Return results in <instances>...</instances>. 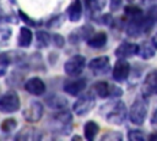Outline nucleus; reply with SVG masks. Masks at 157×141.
<instances>
[{
	"instance_id": "nucleus-1",
	"label": "nucleus",
	"mask_w": 157,
	"mask_h": 141,
	"mask_svg": "<svg viewBox=\"0 0 157 141\" xmlns=\"http://www.w3.org/2000/svg\"><path fill=\"white\" fill-rule=\"evenodd\" d=\"M48 124L53 132L67 135L71 132V129H72V114L66 108L59 109L50 116V119L48 120Z\"/></svg>"
},
{
	"instance_id": "nucleus-2",
	"label": "nucleus",
	"mask_w": 157,
	"mask_h": 141,
	"mask_svg": "<svg viewBox=\"0 0 157 141\" xmlns=\"http://www.w3.org/2000/svg\"><path fill=\"white\" fill-rule=\"evenodd\" d=\"M102 115L105 118L107 123L121 125L128 118V108L123 101L118 99L102 107Z\"/></svg>"
},
{
	"instance_id": "nucleus-3",
	"label": "nucleus",
	"mask_w": 157,
	"mask_h": 141,
	"mask_svg": "<svg viewBox=\"0 0 157 141\" xmlns=\"http://www.w3.org/2000/svg\"><path fill=\"white\" fill-rule=\"evenodd\" d=\"M148 98L144 97L141 93L134 99L131 103L129 110H128V118L134 125H142L146 120L147 112H148Z\"/></svg>"
},
{
	"instance_id": "nucleus-4",
	"label": "nucleus",
	"mask_w": 157,
	"mask_h": 141,
	"mask_svg": "<svg viewBox=\"0 0 157 141\" xmlns=\"http://www.w3.org/2000/svg\"><path fill=\"white\" fill-rule=\"evenodd\" d=\"M94 105H96V96L92 91H90L86 93H81L78 96L76 102H74L72 104V112L78 116H83L88 114L94 108Z\"/></svg>"
},
{
	"instance_id": "nucleus-5",
	"label": "nucleus",
	"mask_w": 157,
	"mask_h": 141,
	"mask_svg": "<svg viewBox=\"0 0 157 141\" xmlns=\"http://www.w3.org/2000/svg\"><path fill=\"white\" fill-rule=\"evenodd\" d=\"M86 58L81 54H75L64 64V71L70 77H78L86 67Z\"/></svg>"
},
{
	"instance_id": "nucleus-6",
	"label": "nucleus",
	"mask_w": 157,
	"mask_h": 141,
	"mask_svg": "<svg viewBox=\"0 0 157 141\" xmlns=\"http://www.w3.org/2000/svg\"><path fill=\"white\" fill-rule=\"evenodd\" d=\"M125 31L131 38H137L145 33V12L140 16L125 18Z\"/></svg>"
},
{
	"instance_id": "nucleus-7",
	"label": "nucleus",
	"mask_w": 157,
	"mask_h": 141,
	"mask_svg": "<svg viewBox=\"0 0 157 141\" xmlns=\"http://www.w3.org/2000/svg\"><path fill=\"white\" fill-rule=\"evenodd\" d=\"M20 107H21V101L16 92L10 91L0 97V112L11 114L17 112Z\"/></svg>"
},
{
	"instance_id": "nucleus-8",
	"label": "nucleus",
	"mask_w": 157,
	"mask_h": 141,
	"mask_svg": "<svg viewBox=\"0 0 157 141\" xmlns=\"http://www.w3.org/2000/svg\"><path fill=\"white\" fill-rule=\"evenodd\" d=\"M88 70L94 75V76H101L105 75L110 70V60L109 56L107 55H101L91 59L87 64Z\"/></svg>"
},
{
	"instance_id": "nucleus-9",
	"label": "nucleus",
	"mask_w": 157,
	"mask_h": 141,
	"mask_svg": "<svg viewBox=\"0 0 157 141\" xmlns=\"http://www.w3.org/2000/svg\"><path fill=\"white\" fill-rule=\"evenodd\" d=\"M43 113H44L43 104L39 101H31L29 104L22 112V115L28 123H37L42 119Z\"/></svg>"
},
{
	"instance_id": "nucleus-10",
	"label": "nucleus",
	"mask_w": 157,
	"mask_h": 141,
	"mask_svg": "<svg viewBox=\"0 0 157 141\" xmlns=\"http://www.w3.org/2000/svg\"><path fill=\"white\" fill-rule=\"evenodd\" d=\"M130 64L128 63L126 59H119L115 61V64L112 67V77L117 82H124L128 80L130 75Z\"/></svg>"
},
{
	"instance_id": "nucleus-11",
	"label": "nucleus",
	"mask_w": 157,
	"mask_h": 141,
	"mask_svg": "<svg viewBox=\"0 0 157 141\" xmlns=\"http://www.w3.org/2000/svg\"><path fill=\"white\" fill-rule=\"evenodd\" d=\"M141 94L146 98L157 94V69L151 70L141 85Z\"/></svg>"
},
{
	"instance_id": "nucleus-12",
	"label": "nucleus",
	"mask_w": 157,
	"mask_h": 141,
	"mask_svg": "<svg viewBox=\"0 0 157 141\" xmlns=\"http://www.w3.org/2000/svg\"><path fill=\"white\" fill-rule=\"evenodd\" d=\"M87 87V82L86 78H78V77H72L71 80L65 81L63 90L64 92H66L70 96L74 97H78L81 93H83V91Z\"/></svg>"
},
{
	"instance_id": "nucleus-13",
	"label": "nucleus",
	"mask_w": 157,
	"mask_h": 141,
	"mask_svg": "<svg viewBox=\"0 0 157 141\" xmlns=\"http://www.w3.org/2000/svg\"><path fill=\"white\" fill-rule=\"evenodd\" d=\"M92 33H93V27L91 25H83L72 29L67 39H69V43L71 44H78L82 40H87Z\"/></svg>"
},
{
	"instance_id": "nucleus-14",
	"label": "nucleus",
	"mask_w": 157,
	"mask_h": 141,
	"mask_svg": "<svg viewBox=\"0 0 157 141\" xmlns=\"http://www.w3.org/2000/svg\"><path fill=\"white\" fill-rule=\"evenodd\" d=\"M157 53V40L152 37L147 40H144L139 44V53L137 55L144 59V60H148L151 58H153Z\"/></svg>"
},
{
	"instance_id": "nucleus-15",
	"label": "nucleus",
	"mask_w": 157,
	"mask_h": 141,
	"mask_svg": "<svg viewBox=\"0 0 157 141\" xmlns=\"http://www.w3.org/2000/svg\"><path fill=\"white\" fill-rule=\"evenodd\" d=\"M137 53H139V44L130 43V42L120 43L114 50L115 56L119 59H129L131 56L137 55Z\"/></svg>"
},
{
	"instance_id": "nucleus-16",
	"label": "nucleus",
	"mask_w": 157,
	"mask_h": 141,
	"mask_svg": "<svg viewBox=\"0 0 157 141\" xmlns=\"http://www.w3.org/2000/svg\"><path fill=\"white\" fill-rule=\"evenodd\" d=\"M25 90L32 96H42L47 91V86L40 77H31L25 82Z\"/></svg>"
},
{
	"instance_id": "nucleus-17",
	"label": "nucleus",
	"mask_w": 157,
	"mask_h": 141,
	"mask_svg": "<svg viewBox=\"0 0 157 141\" xmlns=\"http://www.w3.org/2000/svg\"><path fill=\"white\" fill-rule=\"evenodd\" d=\"M107 40H108V34L103 31H99V32H93L88 37L86 43L88 47H91L93 49H101L107 44Z\"/></svg>"
},
{
	"instance_id": "nucleus-18",
	"label": "nucleus",
	"mask_w": 157,
	"mask_h": 141,
	"mask_svg": "<svg viewBox=\"0 0 157 141\" xmlns=\"http://www.w3.org/2000/svg\"><path fill=\"white\" fill-rule=\"evenodd\" d=\"M82 10L81 0H72L66 9V16L71 22H78L82 17Z\"/></svg>"
},
{
	"instance_id": "nucleus-19",
	"label": "nucleus",
	"mask_w": 157,
	"mask_h": 141,
	"mask_svg": "<svg viewBox=\"0 0 157 141\" xmlns=\"http://www.w3.org/2000/svg\"><path fill=\"white\" fill-rule=\"evenodd\" d=\"M110 86L107 81H96L92 87H91V91L94 93L96 97L98 98H102V99H105V98H109L110 97Z\"/></svg>"
},
{
	"instance_id": "nucleus-20",
	"label": "nucleus",
	"mask_w": 157,
	"mask_h": 141,
	"mask_svg": "<svg viewBox=\"0 0 157 141\" xmlns=\"http://www.w3.org/2000/svg\"><path fill=\"white\" fill-rule=\"evenodd\" d=\"M157 23V4L150 5L147 12L145 13V33H150L155 25Z\"/></svg>"
},
{
	"instance_id": "nucleus-21",
	"label": "nucleus",
	"mask_w": 157,
	"mask_h": 141,
	"mask_svg": "<svg viewBox=\"0 0 157 141\" xmlns=\"http://www.w3.org/2000/svg\"><path fill=\"white\" fill-rule=\"evenodd\" d=\"M45 103L48 107H50L54 110H59V109H64L67 108V99L61 96V94H50L49 97L45 98Z\"/></svg>"
},
{
	"instance_id": "nucleus-22",
	"label": "nucleus",
	"mask_w": 157,
	"mask_h": 141,
	"mask_svg": "<svg viewBox=\"0 0 157 141\" xmlns=\"http://www.w3.org/2000/svg\"><path fill=\"white\" fill-rule=\"evenodd\" d=\"M87 12L93 18L94 16H99L102 10L107 5V0H85Z\"/></svg>"
},
{
	"instance_id": "nucleus-23",
	"label": "nucleus",
	"mask_w": 157,
	"mask_h": 141,
	"mask_svg": "<svg viewBox=\"0 0 157 141\" xmlns=\"http://www.w3.org/2000/svg\"><path fill=\"white\" fill-rule=\"evenodd\" d=\"M42 139V134L38 129L36 128H32V126H27V128H23L16 136V140H31V141H34V140H40Z\"/></svg>"
},
{
	"instance_id": "nucleus-24",
	"label": "nucleus",
	"mask_w": 157,
	"mask_h": 141,
	"mask_svg": "<svg viewBox=\"0 0 157 141\" xmlns=\"http://www.w3.org/2000/svg\"><path fill=\"white\" fill-rule=\"evenodd\" d=\"M98 131H99V125L94 120H88V121L85 123V125H83V136H85L86 140H88V141L94 140Z\"/></svg>"
},
{
	"instance_id": "nucleus-25",
	"label": "nucleus",
	"mask_w": 157,
	"mask_h": 141,
	"mask_svg": "<svg viewBox=\"0 0 157 141\" xmlns=\"http://www.w3.org/2000/svg\"><path fill=\"white\" fill-rule=\"evenodd\" d=\"M32 39H33L32 31L28 27H22L20 29V34H18V38H17V44L21 48H27V47L31 45Z\"/></svg>"
},
{
	"instance_id": "nucleus-26",
	"label": "nucleus",
	"mask_w": 157,
	"mask_h": 141,
	"mask_svg": "<svg viewBox=\"0 0 157 141\" xmlns=\"http://www.w3.org/2000/svg\"><path fill=\"white\" fill-rule=\"evenodd\" d=\"M52 40V37L49 33L45 31H38L36 32V42H37V48H45L49 45Z\"/></svg>"
},
{
	"instance_id": "nucleus-27",
	"label": "nucleus",
	"mask_w": 157,
	"mask_h": 141,
	"mask_svg": "<svg viewBox=\"0 0 157 141\" xmlns=\"http://www.w3.org/2000/svg\"><path fill=\"white\" fill-rule=\"evenodd\" d=\"M101 140L102 141H120V140H123V134L119 132V131L110 130V131L105 132L104 135H102Z\"/></svg>"
},
{
	"instance_id": "nucleus-28",
	"label": "nucleus",
	"mask_w": 157,
	"mask_h": 141,
	"mask_svg": "<svg viewBox=\"0 0 157 141\" xmlns=\"http://www.w3.org/2000/svg\"><path fill=\"white\" fill-rule=\"evenodd\" d=\"M16 126H17V121L13 118L5 119L2 121V124H1V129H2L4 132H11V131H13L16 129Z\"/></svg>"
},
{
	"instance_id": "nucleus-29",
	"label": "nucleus",
	"mask_w": 157,
	"mask_h": 141,
	"mask_svg": "<svg viewBox=\"0 0 157 141\" xmlns=\"http://www.w3.org/2000/svg\"><path fill=\"white\" fill-rule=\"evenodd\" d=\"M147 136L141 131V130H135V129H131L129 130L128 132V139L131 140V141H144Z\"/></svg>"
},
{
	"instance_id": "nucleus-30",
	"label": "nucleus",
	"mask_w": 157,
	"mask_h": 141,
	"mask_svg": "<svg viewBox=\"0 0 157 141\" xmlns=\"http://www.w3.org/2000/svg\"><path fill=\"white\" fill-rule=\"evenodd\" d=\"M52 40H53L54 45L58 47V48H63L65 45V39H64V37L61 34H53L52 36Z\"/></svg>"
},
{
	"instance_id": "nucleus-31",
	"label": "nucleus",
	"mask_w": 157,
	"mask_h": 141,
	"mask_svg": "<svg viewBox=\"0 0 157 141\" xmlns=\"http://www.w3.org/2000/svg\"><path fill=\"white\" fill-rule=\"evenodd\" d=\"M123 96V90L115 85L110 86V97L109 98H119Z\"/></svg>"
},
{
	"instance_id": "nucleus-32",
	"label": "nucleus",
	"mask_w": 157,
	"mask_h": 141,
	"mask_svg": "<svg viewBox=\"0 0 157 141\" xmlns=\"http://www.w3.org/2000/svg\"><path fill=\"white\" fill-rule=\"evenodd\" d=\"M123 4V0H109V10L110 12H115L120 9Z\"/></svg>"
},
{
	"instance_id": "nucleus-33",
	"label": "nucleus",
	"mask_w": 157,
	"mask_h": 141,
	"mask_svg": "<svg viewBox=\"0 0 157 141\" xmlns=\"http://www.w3.org/2000/svg\"><path fill=\"white\" fill-rule=\"evenodd\" d=\"M150 121H151V125L157 130V107L153 109L152 115H151V118H150Z\"/></svg>"
},
{
	"instance_id": "nucleus-34",
	"label": "nucleus",
	"mask_w": 157,
	"mask_h": 141,
	"mask_svg": "<svg viewBox=\"0 0 157 141\" xmlns=\"http://www.w3.org/2000/svg\"><path fill=\"white\" fill-rule=\"evenodd\" d=\"M147 139H148V140H151V141L157 140V130H156V131H153V132H151V134L147 136Z\"/></svg>"
},
{
	"instance_id": "nucleus-35",
	"label": "nucleus",
	"mask_w": 157,
	"mask_h": 141,
	"mask_svg": "<svg viewBox=\"0 0 157 141\" xmlns=\"http://www.w3.org/2000/svg\"><path fill=\"white\" fill-rule=\"evenodd\" d=\"M129 4H144V0H126Z\"/></svg>"
},
{
	"instance_id": "nucleus-36",
	"label": "nucleus",
	"mask_w": 157,
	"mask_h": 141,
	"mask_svg": "<svg viewBox=\"0 0 157 141\" xmlns=\"http://www.w3.org/2000/svg\"><path fill=\"white\" fill-rule=\"evenodd\" d=\"M147 2L148 5H153V4H157V0H144V4L147 5Z\"/></svg>"
},
{
	"instance_id": "nucleus-37",
	"label": "nucleus",
	"mask_w": 157,
	"mask_h": 141,
	"mask_svg": "<svg viewBox=\"0 0 157 141\" xmlns=\"http://www.w3.org/2000/svg\"><path fill=\"white\" fill-rule=\"evenodd\" d=\"M72 140H81V136H74Z\"/></svg>"
},
{
	"instance_id": "nucleus-38",
	"label": "nucleus",
	"mask_w": 157,
	"mask_h": 141,
	"mask_svg": "<svg viewBox=\"0 0 157 141\" xmlns=\"http://www.w3.org/2000/svg\"><path fill=\"white\" fill-rule=\"evenodd\" d=\"M153 38H155V39H156V40H157V33H156V34H155V36H153Z\"/></svg>"
}]
</instances>
